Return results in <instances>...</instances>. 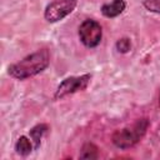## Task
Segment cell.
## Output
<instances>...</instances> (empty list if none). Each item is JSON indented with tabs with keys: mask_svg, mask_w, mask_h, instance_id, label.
<instances>
[{
	"mask_svg": "<svg viewBox=\"0 0 160 160\" xmlns=\"http://www.w3.org/2000/svg\"><path fill=\"white\" fill-rule=\"evenodd\" d=\"M50 64V54L48 49H39L35 52L29 54L20 61L11 64L8 72L11 78L18 80H25L42 72Z\"/></svg>",
	"mask_w": 160,
	"mask_h": 160,
	"instance_id": "obj_1",
	"label": "cell"
},
{
	"mask_svg": "<svg viewBox=\"0 0 160 160\" xmlns=\"http://www.w3.org/2000/svg\"><path fill=\"white\" fill-rule=\"evenodd\" d=\"M148 129H149V120L146 118L138 119L132 125L116 130L111 136L112 144L122 150L130 149L135 146L144 138Z\"/></svg>",
	"mask_w": 160,
	"mask_h": 160,
	"instance_id": "obj_2",
	"label": "cell"
},
{
	"mask_svg": "<svg viewBox=\"0 0 160 160\" xmlns=\"http://www.w3.org/2000/svg\"><path fill=\"white\" fill-rule=\"evenodd\" d=\"M91 80V75L90 74H84L80 76H69L66 79H64L56 88V91L54 94V99L55 100H60L64 99L68 95L75 94L78 91H82L85 90Z\"/></svg>",
	"mask_w": 160,
	"mask_h": 160,
	"instance_id": "obj_3",
	"label": "cell"
},
{
	"mask_svg": "<svg viewBox=\"0 0 160 160\" xmlns=\"http://www.w3.org/2000/svg\"><path fill=\"white\" fill-rule=\"evenodd\" d=\"M79 0H55L46 5L44 10V18L48 22H58L70 15Z\"/></svg>",
	"mask_w": 160,
	"mask_h": 160,
	"instance_id": "obj_4",
	"label": "cell"
},
{
	"mask_svg": "<svg viewBox=\"0 0 160 160\" xmlns=\"http://www.w3.org/2000/svg\"><path fill=\"white\" fill-rule=\"evenodd\" d=\"M79 38L86 48H95L101 41L102 28L98 21L92 19H86L79 26Z\"/></svg>",
	"mask_w": 160,
	"mask_h": 160,
	"instance_id": "obj_5",
	"label": "cell"
},
{
	"mask_svg": "<svg viewBox=\"0 0 160 160\" xmlns=\"http://www.w3.org/2000/svg\"><path fill=\"white\" fill-rule=\"evenodd\" d=\"M125 9H126V1L125 0H111L110 2L104 4L100 10L105 18L112 19V18L121 15Z\"/></svg>",
	"mask_w": 160,
	"mask_h": 160,
	"instance_id": "obj_6",
	"label": "cell"
},
{
	"mask_svg": "<svg viewBox=\"0 0 160 160\" xmlns=\"http://www.w3.org/2000/svg\"><path fill=\"white\" fill-rule=\"evenodd\" d=\"M48 129H49V126L46 124H38V125H35L34 128L30 129V139L34 142L35 149H38L40 146L41 139L45 135V132L48 131Z\"/></svg>",
	"mask_w": 160,
	"mask_h": 160,
	"instance_id": "obj_7",
	"label": "cell"
},
{
	"mask_svg": "<svg viewBox=\"0 0 160 160\" xmlns=\"http://www.w3.org/2000/svg\"><path fill=\"white\" fill-rule=\"evenodd\" d=\"M31 139H29L25 135H21L18 141L15 142V150L18 154H20L21 156H26L32 151V144L30 141Z\"/></svg>",
	"mask_w": 160,
	"mask_h": 160,
	"instance_id": "obj_8",
	"label": "cell"
},
{
	"mask_svg": "<svg viewBox=\"0 0 160 160\" xmlns=\"http://www.w3.org/2000/svg\"><path fill=\"white\" fill-rule=\"evenodd\" d=\"M80 159H98L99 158V149L94 142H85L81 148Z\"/></svg>",
	"mask_w": 160,
	"mask_h": 160,
	"instance_id": "obj_9",
	"label": "cell"
},
{
	"mask_svg": "<svg viewBox=\"0 0 160 160\" xmlns=\"http://www.w3.org/2000/svg\"><path fill=\"white\" fill-rule=\"evenodd\" d=\"M115 48H116V50H118L119 52H121V54L129 52L130 49H131V41H130L129 38H121V39H119V40L116 41Z\"/></svg>",
	"mask_w": 160,
	"mask_h": 160,
	"instance_id": "obj_10",
	"label": "cell"
},
{
	"mask_svg": "<svg viewBox=\"0 0 160 160\" xmlns=\"http://www.w3.org/2000/svg\"><path fill=\"white\" fill-rule=\"evenodd\" d=\"M142 6L150 12L160 14V0H144Z\"/></svg>",
	"mask_w": 160,
	"mask_h": 160,
	"instance_id": "obj_11",
	"label": "cell"
},
{
	"mask_svg": "<svg viewBox=\"0 0 160 160\" xmlns=\"http://www.w3.org/2000/svg\"><path fill=\"white\" fill-rule=\"evenodd\" d=\"M159 105H160V94H159Z\"/></svg>",
	"mask_w": 160,
	"mask_h": 160,
	"instance_id": "obj_12",
	"label": "cell"
}]
</instances>
